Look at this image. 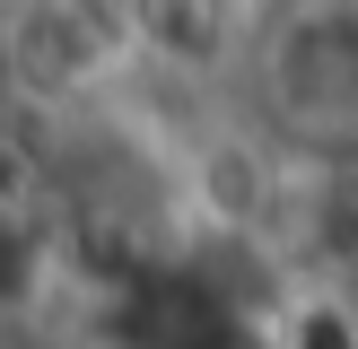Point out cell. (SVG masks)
<instances>
[{
    "mask_svg": "<svg viewBox=\"0 0 358 349\" xmlns=\"http://www.w3.org/2000/svg\"><path fill=\"white\" fill-rule=\"evenodd\" d=\"M227 79L245 87L236 114L280 157H358V0H262Z\"/></svg>",
    "mask_w": 358,
    "mask_h": 349,
    "instance_id": "obj_1",
    "label": "cell"
}]
</instances>
